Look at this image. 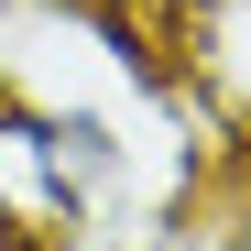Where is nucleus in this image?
Listing matches in <instances>:
<instances>
[{"label":"nucleus","mask_w":251,"mask_h":251,"mask_svg":"<svg viewBox=\"0 0 251 251\" xmlns=\"http://www.w3.org/2000/svg\"><path fill=\"white\" fill-rule=\"evenodd\" d=\"M76 11H88V22H142V33H153V22H175L186 0H76Z\"/></svg>","instance_id":"1"},{"label":"nucleus","mask_w":251,"mask_h":251,"mask_svg":"<svg viewBox=\"0 0 251 251\" xmlns=\"http://www.w3.org/2000/svg\"><path fill=\"white\" fill-rule=\"evenodd\" d=\"M219 251H251V175L219 197Z\"/></svg>","instance_id":"2"},{"label":"nucleus","mask_w":251,"mask_h":251,"mask_svg":"<svg viewBox=\"0 0 251 251\" xmlns=\"http://www.w3.org/2000/svg\"><path fill=\"white\" fill-rule=\"evenodd\" d=\"M0 251H66V240H33V229H0Z\"/></svg>","instance_id":"3"}]
</instances>
